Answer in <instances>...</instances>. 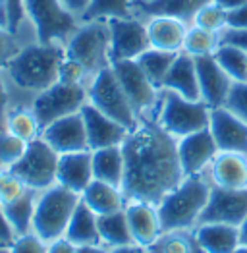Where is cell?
Returning <instances> with one entry per match:
<instances>
[{
    "instance_id": "cell-1",
    "label": "cell",
    "mask_w": 247,
    "mask_h": 253,
    "mask_svg": "<svg viewBox=\"0 0 247 253\" xmlns=\"http://www.w3.org/2000/svg\"><path fill=\"white\" fill-rule=\"evenodd\" d=\"M178 139L155 120L145 118L124 139L125 176L122 190L127 199L159 203L184 180L178 159Z\"/></svg>"
},
{
    "instance_id": "cell-2",
    "label": "cell",
    "mask_w": 247,
    "mask_h": 253,
    "mask_svg": "<svg viewBox=\"0 0 247 253\" xmlns=\"http://www.w3.org/2000/svg\"><path fill=\"white\" fill-rule=\"evenodd\" d=\"M62 60L64 44L31 39L6 64L4 74L12 85V91L29 95V99H33L37 93L58 82Z\"/></svg>"
},
{
    "instance_id": "cell-3",
    "label": "cell",
    "mask_w": 247,
    "mask_h": 253,
    "mask_svg": "<svg viewBox=\"0 0 247 253\" xmlns=\"http://www.w3.org/2000/svg\"><path fill=\"white\" fill-rule=\"evenodd\" d=\"M210 190L212 184L206 172L184 176V180L157 203L163 222V232L193 230L201 220Z\"/></svg>"
},
{
    "instance_id": "cell-4",
    "label": "cell",
    "mask_w": 247,
    "mask_h": 253,
    "mask_svg": "<svg viewBox=\"0 0 247 253\" xmlns=\"http://www.w3.org/2000/svg\"><path fill=\"white\" fill-rule=\"evenodd\" d=\"M82 203V195L72 190L54 184L48 190L37 193L35 216H33V232L42 238L46 244L64 238L70 218L78 205Z\"/></svg>"
},
{
    "instance_id": "cell-5",
    "label": "cell",
    "mask_w": 247,
    "mask_h": 253,
    "mask_svg": "<svg viewBox=\"0 0 247 253\" xmlns=\"http://www.w3.org/2000/svg\"><path fill=\"white\" fill-rule=\"evenodd\" d=\"M68 58L80 62L93 78L101 70L112 66L110 60V29L106 20L82 21L74 35L64 44Z\"/></svg>"
},
{
    "instance_id": "cell-6",
    "label": "cell",
    "mask_w": 247,
    "mask_h": 253,
    "mask_svg": "<svg viewBox=\"0 0 247 253\" xmlns=\"http://www.w3.org/2000/svg\"><path fill=\"white\" fill-rule=\"evenodd\" d=\"M210 106L203 101H189L178 93L161 89V99L155 112V122L168 131L172 137L180 139L189 133L208 127Z\"/></svg>"
},
{
    "instance_id": "cell-7",
    "label": "cell",
    "mask_w": 247,
    "mask_h": 253,
    "mask_svg": "<svg viewBox=\"0 0 247 253\" xmlns=\"http://www.w3.org/2000/svg\"><path fill=\"white\" fill-rule=\"evenodd\" d=\"M25 16L37 41L54 44H66L82 23L62 0H25Z\"/></svg>"
},
{
    "instance_id": "cell-8",
    "label": "cell",
    "mask_w": 247,
    "mask_h": 253,
    "mask_svg": "<svg viewBox=\"0 0 247 253\" xmlns=\"http://www.w3.org/2000/svg\"><path fill=\"white\" fill-rule=\"evenodd\" d=\"M87 103L93 105L103 114L110 116L112 120L120 122L127 129L137 126L139 118L129 103L127 95L124 93L122 85L118 82L112 66L95 74L87 84Z\"/></svg>"
},
{
    "instance_id": "cell-9",
    "label": "cell",
    "mask_w": 247,
    "mask_h": 253,
    "mask_svg": "<svg viewBox=\"0 0 247 253\" xmlns=\"http://www.w3.org/2000/svg\"><path fill=\"white\" fill-rule=\"evenodd\" d=\"M58 159H60V155L42 137H37L27 143L23 157L10 170L29 190L42 191L56 184Z\"/></svg>"
},
{
    "instance_id": "cell-10",
    "label": "cell",
    "mask_w": 247,
    "mask_h": 253,
    "mask_svg": "<svg viewBox=\"0 0 247 253\" xmlns=\"http://www.w3.org/2000/svg\"><path fill=\"white\" fill-rule=\"evenodd\" d=\"M85 105H87V85H72L64 82H56L31 99V108L39 118L41 127L60 118H66L70 114L82 112Z\"/></svg>"
},
{
    "instance_id": "cell-11",
    "label": "cell",
    "mask_w": 247,
    "mask_h": 253,
    "mask_svg": "<svg viewBox=\"0 0 247 253\" xmlns=\"http://www.w3.org/2000/svg\"><path fill=\"white\" fill-rule=\"evenodd\" d=\"M112 70L122 85L124 93L127 95L139 120L151 118L155 120V112L161 99V89L155 87L153 82L145 76L137 60H120L112 62Z\"/></svg>"
},
{
    "instance_id": "cell-12",
    "label": "cell",
    "mask_w": 247,
    "mask_h": 253,
    "mask_svg": "<svg viewBox=\"0 0 247 253\" xmlns=\"http://www.w3.org/2000/svg\"><path fill=\"white\" fill-rule=\"evenodd\" d=\"M110 29V60H137L147 48H151L147 23L135 16L108 20Z\"/></svg>"
},
{
    "instance_id": "cell-13",
    "label": "cell",
    "mask_w": 247,
    "mask_h": 253,
    "mask_svg": "<svg viewBox=\"0 0 247 253\" xmlns=\"http://www.w3.org/2000/svg\"><path fill=\"white\" fill-rule=\"evenodd\" d=\"M176 145H178V159H180L184 176L205 174L210 163L214 161V157L218 155L216 141L208 127L180 137Z\"/></svg>"
},
{
    "instance_id": "cell-14",
    "label": "cell",
    "mask_w": 247,
    "mask_h": 253,
    "mask_svg": "<svg viewBox=\"0 0 247 253\" xmlns=\"http://www.w3.org/2000/svg\"><path fill=\"white\" fill-rule=\"evenodd\" d=\"M247 216V190H210L208 201L199 222H222L240 226Z\"/></svg>"
},
{
    "instance_id": "cell-15",
    "label": "cell",
    "mask_w": 247,
    "mask_h": 253,
    "mask_svg": "<svg viewBox=\"0 0 247 253\" xmlns=\"http://www.w3.org/2000/svg\"><path fill=\"white\" fill-rule=\"evenodd\" d=\"M124 212H125V218L129 224L133 244L147 250L161 238L163 222H161V214H159V209L155 203L139 201V199H127Z\"/></svg>"
},
{
    "instance_id": "cell-16",
    "label": "cell",
    "mask_w": 247,
    "mask_h": 253,
    "mask_svg": "<svg viewBox=\"0 0 247 253\" xmlns=\"http://www.w3.org/2000/svg\"><path fill=\"white\" fill-rule=\"evenodd\" d=\"M208 129L216 141L218 151L247 155V124L226 106L210 108Z\"/></svg>"
},
{
    "instance_id": "cell-17",
    "label": "cell",
    "mask_w": 247,
    "mask_h": 253,
    "mask_svg": "<svg viewBox=\"0 0 247 253\" xmlns=\"http://www.w3.org/2000/svg\"><path fill=\"white\" fill-rule=\"evenodd\" d=\"M41 137L58 155L78 153V151H87L89 149L82 112L70 114L66 118H60V120L44 126L41 131Z\"/></svg>"
},
{
    "instance_id": "cell-18",
    "label": "cell",
    "mask_w": 247,
    "mask_h": 253,
    "mask_svg": "<svg viewBox=\"0 0 247 253\" xmlns=\"http://www.w3.org/2000/svg\"><path fill=\"white\" fill-rule=\"evenodd\" d=\"M82 116L83 124H85V133H87V143H89L91 151L122 145L124 139L129 133L127 127L122 126L116 120H112L110 116L103 114L101 110H97L89 103L82 108Z\"/></svg>"
},
{
    "instance_id": "cell-19",
    "label": "cell",
    "mask_w": 247,
    "mask_h": 253,
    "mask_svg": "<svg viewBox=\"0 0 247 253\" xmlns=\"http://www.w3.org/2000/svg\"><path fill=\"white\" fill-rule=\"evenodd\" d=\"M197 68V80H199V91H201V101L210 108L224 106L228 99V93L232 89V80L226 72L216 62L214 54L210 56H199L195 58Z\"/></svg>"
},
{
    "instance_id": "cell-20",
    "label": "cell",
    "mask_w": 247,
    "mask_h": 253,
    "mask_svg": "<svg viewBox=\"0 0 247 253\" xmlns=\"http://www.w3.org/2000/svg\"><path fill=\"white\" fill-rule=\"evenodd\" d=\"M214 188L222 190H247V155L218 151L206 170Z\"/></svg>"
},
{
    "instance_id": "cell-21",
    "label": "cell",
    "mask_w": 247,
    "mask_h": 253,
    "mask_svg": "<svg viewBox=\"0 0 247 253\" xmlns=\"http://www.w3.org/2000/svg\"><path fill=\"white\" fill-rule=\"evenodd\" d=\"M205 2L208 0H133L131 12L143 21L151 18H174L191 25Z\"/></svg>"
},
{
    "instance_id": "cell-22",
    "label": "cell",
    "mask_w": 247,
    "mask_h": 253,
    "mask_svg": "<svg viewBox=\"0 0 247 253\" xmlns=\"http://www.w3.org/2000/svg\"><path fill=\"white\" fill-rule=\"evenodd\" d=\"M95 180L93 176V159L91 151H78V153H66L58 159L56 170V184L62 188L72 190L82 195L85 188Z\"/></svg>"
},
{
    "instance_id": "cell-23",
    "label": "cell",
    "mask_w": 247,
    "mask_h": 253,
    "mask_svg": "<svg viewBox=\"0 0 247 253\" xmlns=\"http://www.w3.org/2000/svg\"><path fill=\"white\" fill-rule=\"evenodd\" d=\"M163 89L178 93L180 97H185L189 101H201V91H199V80H197V68L195 58L189 56L187 52H178L176 60L172 64L168 76H166Z\"/></svg>"
},
{
    "instance_id": "cell-24",
    "label": "cell",
    "mask_w": 247,
    "mask_h": 253,
    "mask_svg": "<svg viewBox=\"0 0 247 253\" xmlns=\"http://www.w3.org/2000/svg\"><path fill=\"white\" fill-rule=\"evenodd\" d=\"M147 23V35L153 48L166 52H182L185 42V33L189 23L174 18H151Z\"/></svg>"
},
{
    "instance_id": "cell-25",
    "label": "cell",
    "mask_w": 247,
    "mask_h": 253,
    "mask_svg": "<svg viewBox=\"0 0 247 253\" xmlns=\"http://www.w3.org/2000/svg\"><path fill=\"white\" fill-rule=\"evenodd\" d=\"M193 234L203 253H232L240 246V228L232 224L199 222Z\"/></svg>"
},
{
    "instance_id": "cell-26",
    "label": "cell",
    "mask_w": 247,
    "mask_h": 253,
    "mask_svg": "<svg viewBox=\"0 0 247 253\" xmlns=\"http://www.w3.org/2000/svg\"><path fill=\"white\" fill-rule=\"evenodd\" d=\"M82 203H85L95 214L101 216L108 212L122 211L127 203V197L122 188L101 180H93L82 193Z\"/></svg>"
},
{
    "instance_id": "cell-27",
    "label": "cell",
    "mask_w": 247,
    "mask_h": 253,
    "mask_svg": "<svg viewBox=\"0 0 247 253\" xmlns=\"http://www.w3.org/2000/svg\"><path fill=\"white\" fill-rule=\"evenodd\" d=\"M91 159H93L95 180L122 188L124 176H125V159H124L122 145L95 149V151H91Z\"/></svg>"
},
{
    "instance_id": "cell-28",
    "label": "cell",
    "mask_w": 247,
    "mask_h": 253,
    "mask_svg": "<svg viewBox=\"0 0 247 253\" xmlns=\"http://www.w3.org/2000/svg\"><path fill=\"white\" fill-rule=\"evenodd\" d=\"M64 238L74 244L76 248L82 246H99L101 238H99V214L91 211L85 203H80L78 209L74 211L70 224L66 228Z\"/></svg>"
},
{
    "instance_id": "cell-29",
    "label": "cell",
    "mask_w": 247,
    "mask_h": 253,
    "mask_svg": "<svg viewBox=\"0 0 247 253\" xmlns=\"http://www.w3.org/2000/svg\"><path fill=\"white\" fill-rule=\"evenodd\" d=\"M6 131H10L12 135L23 139L25 143L41 137V122L39 118L35 116L31 105H12L8 114H6V120H4V127Z\"/></svg>"
},
{
    "instance_id": "cell-30",
    "label": "cell",
    "mask_w": 247,
    "mask_h": 253,
    "mask_svg": "<svg viewBox=\"0 0 247 253\" xmlns=\"http://www.w3.org/2000/svg\"><path fill=\"white\" fill-rule=\"evenodd\" d=\"M99 238H101V246H104L106 250L133 244L124 209L99 216Z\"/></svg>"
},
{
    "instance_id": "cell-31",
    "label": "cell",
    "mask_w": 247,
    "mask_h": 253,
    "mask_svg": "<svg viewBox=\"0 0 247 253\" xmlns=\"http://www.w3.org/2000/svg\"><path fill=\"white\" fill-rule=\"evenodd\" d=\"M37 193L39 191L27 190L16 201L4 205L6 218L12 226L16 236L33 232V216H35V203H37Z\"/></svg>"
},
{
    "instance_id": "cell-32",
    "label": "cell",
    "mask_w": 247,
    "mask_h": 253,
    "mask_svg": "<svg viewBox=\"0 0 247 253\" xmlns=\"http://www.w3.org/2000/svg\"><path fill=\"white\" fill-rule=\"evenodd\" d=\"M174 60H176V52H166V50H159V48L151 46L137 58V64L141 66L145 76L153 82V85L163 89V84H165Z\"/></svg>"
},
{
    "instance_id": "cell-33",
    "label": "cell",
    "mask_w": 247,
    "mask_h": 253,
    "mask_svg": "<svg viewBox=\"0 0 247 253\" xmlns=\"http://www.w3.org/2000/svg\"><path fill=\"white\" fill-rule=\"evenodd\" d=\"M147 253H203L193 230H172L163 232L161 238L147 248Z\"/></svg>"
},
{
    "instance_id": "cell-34",
    "label": "cell",
    "mask_w": 247,
    "mask_h": 253,
    "mask_svg": "<svg viewBox=\"0 0 247 253\" xmlns=\"http://www.w3.org/2000/svg\"><path fill=\"white\" fill-rule=\"evenodd\" d=\"M220 46V33H212L201 29L197 25H189L187 33H185L184 52H187L193 58L199 56H210L216 52V48Z\"/></svg>"
},
{
    "instance_id": "cell-35",
    "label": "cell",
    "mask_w": 247,
    "mask_h": 253,
    "mask_svg": "<svg viewBox=\"0 0 247 253\" xmlns=\"http://www.w3.org/2000/svg\"><path fill=\"white\" fill-rule=\"evenodd\" d=\"M216 62L220 68L230 76L232 82H247V52L232 46V44H222L214 52Z\"/></svg>"
},
{
    "instance_id": "cell-36",
    "label": "cell",
    "mask_w": 247,
    "mask_h": 253,
    "mask_svg": "<svg viewBox=\"0 0 247 253\" xmlns=\"http://www.w3.org/2000/svg\"><path fill=\"white\" fill-rule=\"evenodd\" d=\"M133 0H91L87 10L83 12L82 21L89 20H116V18H129Z\"/></svg>"
},
{
    "instance_id": "cell-37",
    "label": "cell",
    "mask_w": 247,
    "mask_h": 253,
    "mask_svg": "<svg viewBox=\"0 0 247 253\" xmlns=\"http://www.w3.org/2000/svg\"><path fill=\"white\" fill-rule=\"evenodd\" d=\"M191 25H197V27L212 31V33H222L228 27V12L224 8H220L216 2L208 0L199 8Z\"/></svg>"
},
{
    "instance_id": "cell-38",
    "label": "cell",
    "mask_w": 247,
    "mask_h": 253,
    "mask_svg": "<svg viewBox=\"0 0 247 253\" xmlns=\"http://www.w3.org/2000/svg\"><path fill=\"white\" fill-rule=\"evenodd\" d=\"M27 143L12 135L6 129H0V170H10L25 153Z\"/></svg>"
},
{
    "instance_id": "cell-39",
    "label": "cell",
    "mask_w": 247,
    "mask_h": 253,
    "mask_svg": "<svg viewBox=\"0 0 247 253\" xmlns=\"http://www.w3.org/2000/svg\"><path fill=\"white\" fill-rule=\"evenodd\" d=\"M29 190L20 178L12 170H2L0 172V203L8 205L21 197L25 191Z\"/></svg>"
},
{
    "instance_id": "cell-40",
    "label": "cell",
    "mask_w": 247,
    "mask_h": 253,
    "mask_svg": "<svg viewBox=\"0 0 247 253\" xmlns=\"http://www.w3.org/2000/svg\"><path fill=\"white\" fill-rule=\"evenodd\" d=\"M89 80H91L89 72H87L80 62L68 58L66 52H64V60H62L60 72H58V82L72 84V85H87Z\"/></svg>"
},
{
    "instance_id": "cell-41",
    "label": "cell",
    "mask_w": 247,
    "mask_h": 253,
    "mask_svg": "<svg viewBox=\"0 0 247 253\" xmlns=\"http://www.w3.org/2000/svg\"><path fill=\"white\" fill-rule=\"evenodd\" d=\"M4 6H6V18H8V29L16 35L23 33V27H29V21L25 16V0H4ZM33 31V29H31Z\"/></svg>"
},
{
    "instance_id": "cell-42",
    "label": "cell",
    "mask_w": 247,
    "mask_h": 253,
    "mask_svg": "<svg viewBox=\"0 0 247 253\" xmlns=\"http://www.w3.org/2000/svg\"><path fill=\"white\" fill-rule=\"evenodd\" d=\"M224 106L247 124V82H234L232 84V89L228 93Z\"/></svg>"
},
{
    "instance_id": "cell-43",
    "label": "cell",
    "mask_w": 247,
    "mask_h": 253,
    "mask_svg": "<svg viewBox=\"0 0 247 253\" xmlns=\"http://www.w3.org/2000/svg\"><path fill=\"white\" fill-rule=\"evenodd\" d=\"M48 244L39 238L35 232H27L16 236L14 242L8 246V253H46Z\"/></svg>"
},
{
    "instance_id": "cell-44",
    "label": "cell",
    "mask_w": 247,
    "mask_h": 253,
    "mask_svg": "<svg viewBox=\"0 0 247 253\" xmlns=\"http://www.w3.org/2000/svg\"><path fill=\"white\" fill-rule=\"evenodd\" d=\"M25 42L21 41L20 35L12 33L8 27L0 25V70L6 68V64L14 58V54L20 50Z\"/></svg>"
},
{
    "instance_id": "cell-45",
    "label": "cell",
    "mask_w": 247,
    "mask_h": 253,
    "mask_svg": "<svg viewBox=\"0 0 247 253\" xmlns=\"http://www.w3.org/2000/svg\"><path fill=\"white\" fill-rule=\"evenodd\" d=\"M12 97H14V95H12V85L8 82L4 70H0V129L4 127L6 114H8L10 106H12V101H14Z\"/></svg>"
},
{
    "instance_id": "cell-46",
    "label": "cell",
    "mask_w": 247,
    "mask_h": 253,
    "mask_svg": "<svg viewBox=\"0 0 247 253\" xmlns=\"http://www.w3.org/2000/svg\"><path fill=\"white\" fill-rule=\"evenodd\" d=\"M220 42L222 44H232L238 46L247 52V29H234V27H226L220 33Z\"/></svg>"
},
{
    "instance_id": "cell-47",
    "label": "cell",
    "mask_w": 247,
    "mask_h": 253,
    "mask_svg": "<svg viewBox=\"0 0 247 253\" xmlns=\"http://www.w3.org/2000/svg\"><path fill=\"white\" fill-rule=\"evenodd\" d=\"M228 27L234 29H247V2L244 6L228 12Z\"/></svg>"
},
{
    "instance_id": "cell-48",
    "label": "cell",
    "mask_w": 247,
    "mask_h": 253,
    "mask_svg": "<svg viewBox=\"0 0 247 253\" xmlns=\"http://www.w3.org/2000/svg\"><path fill=\"white\" fill-rule=\"evenodd\" d=\"M14 238H16V234H14L12 226H10V222H8V218H6L4 205L0 203V242L6 244V246H10V244L14 242Z\"/></svg>"
},
{
    "instance_id": "cell-49",
    "label": "cell",
    "mask_w": 247,
    "mask_h": 253,
    "mask_svg": "<svg viewBox=\"0 0 247 253\" xmlns=\"http://www.w3.org/2000/svg\"><path fill=\"white\" fill-rule=\"evenodd\" d=\"M89 2H91V0H62V4L66 6V10H70L76 18H80V21H82L83 12L87 10Z\"/></svg>"
},
{
    "instance_id": "cell-50",
    "label": "cell",
    "mask_w": 247,
    "mask_h": 253,
    "mask_svg": "<svg viewBox=\"0 0 247 253\" xmlns=\"http://www.w3.org/2000/svg\"><path fill=\"white\" fill-rule=\"evenodd\" d=\"M76 250L78 248L74 244H70L66 238H60V240L48 244V252L46 253H76Z\"/></svg>"
},
{
    "instance_id": "cell-51",
    "label": "cell",
    "mask_w": 247,
    "mask_h": 253,
    "mask_svg": "<svg viewBox=\"0 0 247 253\" xmlns=\"http://www.w3.org/2000/svg\"><path fill=\"white\" fill-rule=\"evenodd\" d=\"M108 253H147V250L137 244H131V246H122V248H112L108 250Z\"/></svg>"
},
{
    "instance_id": "cell-52",
    "label": "cell",
    "mask_w": 247,
    "mask_h": 253,
    "mask_svg": "<svg viewBox=\"0 0 247 253\" xmlns=\"http://www.w3.org/2000/svg\"><path fill=\"white\" fill-rule=\"evenodd\" d=\"M212 2H216L220 8H224L226 12H230V10H236V8L244 6L247 0H212Z\"/></svg>"
},
{
    "instance_id": "cell-53",
    "label": "cell",
    "mask_w": 247,
    "mask_h": 253,
    "mask_svg": "<svg viewBox=\"0 0 247 253\" xmlns=\"http://www.w3.org/2000/svg\"><path fill=\"white\" fill-rule=\"evenodd\" d=\"M76 253H108V250L99 244V246H82L76 250Z\"/></svg>"
},
{
    "instance_id": "cell-54",
    "label": "cell",
    "mask_w": 247,
    "mask_h": 253,
    "mask_svg": "<svg viewBox=\"0 0 247 253\" xmlns=\"http://www.w3.org/2000/svg\"><path fill=\"white\" fill-rule=\"evenodd\" d=\"M238 228H240V244H242V246H247V216Z\"/></svg>"
},
{
    "instance_id": "cell-55",
    "label": "cell",
    "mask_w": 247,
    "mask_h": 253,
    "mask_svg": "<svg viewBox=\"0 0 247 253\" xmlns=\"http://www.w3.org/2000/svg\"><path fill=\"white\" fill-rule=\"evenodd\" d=\"M0 25L8 27V18H6V6H4V0H0Z\"/></svg>"
},
{
    "instance_id": "cell-56",
    "label": "cell",
    "mask_w": 247,
    "mask_h": 253,
    "mask_svg": "<svg viewBox=\"0 0 247 253\" xmlns=\"http://www.w3.org/2000/svg\"><path fill=\"white\" fill-rule=\"evenodd\" d=\"M232 253H247V246H242V244H240V246H238Z\"/></svg>"
},
{
    "instance_id": "cell-57",
    "label": "cell",
    "mask_w": 247,
    "mask_h": 253,
    "mask_svg": "<svg viewBox=\"0 0 247 253\" xmlns=\"http://www.w3.org/2000/svg\"><path fill=\"white\" fill-rule=\"evenodd\" d=\"M0 253H8V246H0Z\"/></svg>"
},
{
    "instance_id": "cell-58",
    "label": "cell",
    "mask_w": 247,
    "mask_h": 253,
    "mask_svg": "<svg viewBox=\"0 0 247 253\" xmlns=\"http://www.w3.org/2000/svg\"><path fill=\"white\" fill-rule=\"evenodd\" d=\"M0 246H6V244H2V242H0Z\"/></svg>"
},
{
    "instance_id": "cell-59",
    "label": "cell",
    "mask_w": 247,
    "mask_h": 253,
    "mask_svg": "<svg viewBox=\"0 0 247 253\" xmlns=\"http://www.w3.org/2000/svg\"><path fill=\"white\" fill-rule=\"evenodd\" d=\"M0 172H2V170H0Z\"/></svg>"
}]
</instances>
